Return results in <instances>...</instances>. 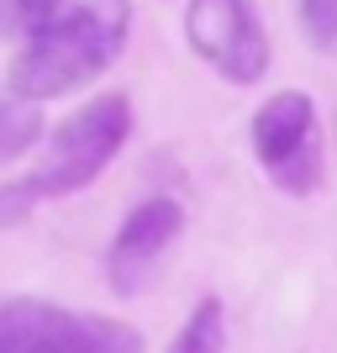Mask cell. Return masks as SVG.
Masks as SVG:
<instances>
[{"instance_id": "52a82bcc", "label": "cell", "mask_w": 337, "mask_h": 353, "mask_svg": "<svg viewBox=\"0 0 337 353\" xmlns=\"http://www.w3.org/2000/svg\"><path fill=\"white\" fill-rule=\"evenodd\" d=\"M169 353H227V311L216 295H205L201 306L185 316V327L174 332Z\"/></svg>"}, {"instance_id": "7a4b0ae2", "label": "cell", "mask_w": 337, "mask_h": 353, "mask_svg": "<svg viewBox=\"0 0 337 353\" xmlns=\"http://www.w3.org/2000/svg\"><path fill=\"white\" fill-rule=\"evenodd\" d=\"M127 137H132V101L121 90H105V95L85 101L74 117H63L53 127L37 169L0 185V227H16L48 201H63V195L95 185Z\"/></svg>"}, {"instance_id": "8992f818", "label": "cell", "mask_w": 337, "mask_h": 353, "mask_svg": "<svg viewBox=\"0 0 337 353\" xmlns=\"http://www.w3.org/2000/svg\"><path fill=\"white\" fill-rule=\"evenodd\" d=\"M185 232V206H179L174 195H147L127 211V221L116 227L111 237V248H105V280L116 295H137L143 280L153 274L169 243Z\"/></svg>"}, {"instance_id": "6da1fadb", "label": "cell", "mask_w": 337, "mask_h": 353, "mask_svg": "<svg viewBox=\"0 0 337 353\" xmlns=\"http://www.w3.org/2000/svg\"><path fill=\"white\" fill-rule=\"evenodd\" d=\"M132 37V6L127 0H74L48 21L37 37L21 43L11 59V95L43 105L59 101L69 90L90 85L121 59V48Z\"/></svg>"}, {"instance_id": "5b68a950", "label": "cell", "mask_w": 337, "mask_h": 353, "mask_svg": "<svg viewBox=\"0 0 337 353\" xmlns=\"http://www.w3.org/2000/svg\"><path fill=\"white\" fill-rule=\"evenodd\" d=\"M185 43L227 85H258L269 74V37L248 0H190L185 6Z\"/></svg>"}, {"instance_id": "30bf717a", "label": "cell", "mask_w": 337, "mask_h": 353, "mask_svg": "<svg viewBox=\"0 0 337 353\" xmlns=\"http://www.w3.org/2000/svg\"><path fill=\"white\" fill-rule=\"evenodd\" d=\"M295 16L311 48H337V0H295Z\"/></svg>"}, {"instance_id": "9c48e42d", "label": "cell", "mask_w": 337, "mask_h": 353, "mask_svg": "<svg viewBox=\"0 0 337 353\" xmlns=\"http://www.w3.org/2000/svg\"><path fill=\"white\" fill-rule=\"evenodd\" d=\"M59 11H63V0H0V32H11V37H37Z\"/></svg>"}, {"instance_id": "277c9868", "label": "cell", "mask_w": 337, "mask_h": 353, "mask_svg": "<svg viewBox=\"0 0 337 353\" xmlns=\"http://www.w3.org/2000/svg\"><path fill=\"white\" fill-rule=\"evenodd\" d=\"M253 159L285 195H311L322 185V121L306 90H274L253 111Z\"/></svg>"}, {"instance_id": "ba28073f", "label": "cell", "mask_w": 337, "mask_h": 353, "mask_svg": "<svg viewBox=\"0 0 337 353\" xmlns=\"http://www.w3.org/2000/svg\"><path fill=\"white\" fill-rule=\"evenodd\" d=\"M37 137H43V111L11 90H0V163L21 159Z\"/></svg>"}, {"instance_id": "3957f363", "label": "cell", "mask_w": 337, "mask_h": 353, "mask_svg": "<svg viewBox=\"0 0 337 353\" xmlns=\"http://www.w3.org/2000/svg\"><path fill=\"white\" fill-rule=\"evenodd\" d=\"M0 353H147V343L132 322L116 316L37 295H0Z\"/></svg>"}]
</instances>
